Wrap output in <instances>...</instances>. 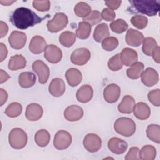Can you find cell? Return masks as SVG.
<instances>
[{
	"instance_id": "cell-39",
	"label": "cell",
	"mask_w": 160,
	"mask_h": 160,
	"mask_svg": "<svg viewBox=\"0 0 160 160\" xmlns=\"http://www.w3.org/2000/svg\"><path fill=\"white\" fill-rule=\"evenodd\" d=\"M102 21L101 14L98 11H92L90 14L83 18V21L89 23L91 26L96 25Z\"/></svg>"
},
{
	"instance_id": "cell-9",
	"label": "cell",
	"mask_w": 160,
	"mask_h": 160,
	"mask_svg": "<svg viewBox=\"0 0 160 160\" xmlns=\"http://www.w3.org/2000/svg\"><path fill=\"white\" fill-rule=\"evenodd\" d=\"M32 68L38 74L39 82L41 84L46 83L49 76V69L48 66L43 61L37 60L33 62Z\"/></svg>"
},
{
	"instance_id": "cell-29",
	"label": "cell",
	"mask_w": 160,
	"mask_h": 160,
	"mask_svg": "<svg viewBox=\"0 0 160 160\" xmlns=\"http://www.w3.org/2000/svg\"><path fill=\"white\" fill-rule=\"evenodd\" d=\"M50 134L46 129H41L36 132L34 136L36 143L40 147H45L49 142Z\"/></svg>"
},
{
	"instance_id": "cell-34",
	"label": "cell",
	"mask_w": 160,
	"mask_h": 160,
	"mask_svg": "<svg viewBox=\"0 0 160 160\" xmlns=\"http://www.w3.org/2000/svg\"><path fill=\"white\" fill-rule=\"evenodd\" d=\"M74 13L81 18H86L91 12V6L85 2H79L74 7Z\"/></svg>"
},
{
	"instance_id": "cell-40",
	"label": "cell",
	"mask_w": 160,
	"mask_h": 160,
	"mask_svg": "<svg viewBox=\"0 0 160 160\" xmlns=\"http://www.w3.org/2000/svg\"><path fill=\"white\" fill-rule=\"evenodd\" d=\"M108 66L111 70L114 71L121 69L122 67V63L121 59L120 54H117L111 57L108 61Z\"/></svg>"
},
{
	"instance_id": "cell-33",
	"label": "cell",
	"mask_w": 160,
	"mask_h": 160,
	"mask_svg": "<svg viewBox=\"0 0 160 160\" xmlns=\"http://www.w3.org/2000/svg\"><path fill=\"white\" fill-rule=\"evenodd\" d=\"M59 40L61 45L66 48H69L75 42L76 35L72 32L65 31L61 34Z\"/></svg>"
},
{
	"instance_id": "cell-3",
	"label": "cell",
	"mask_w": 160,
	"mask_h": 160,
	"mask_svg": "<svg viewBox=\"0 0 160 160\" xmlns=\"http://www.w3.org/2000/svg\"><path fill=\"white\" fill-rule=\"evenodd\" d=\"M114 128L118 134L129 137L133 135L136 131V124L131 118L121 117L115 121Z\"/></svg>"
},
{
	"instance_id": "cell-8",
	"label": "cell",
	"mask_w": 160,
	"mask_h": 160,
	"mask_svg": "<svg viewBox=\"0 0 160 160\" xmlns=\"http://www.w3.org/2000/svg\"><path fill=\"white\" fill-rule=\"evenodd\" d=\"M83 145L85 149L90 152H97L101 146V139L96 134H88L84 138Z\"/></svg>"
},
{
	"instance_id": "cell-44",
	"label": "cell",
	"mask_w": 160,
	"mask_h": 160,
	"mask_svg": "<svg viewBox=\"0 0 160 160\" xmlns=\"http://www.w3.org/2000/svg\"><path fill=\"white\" fill-rule=\"evenodd\" d=\"M101 16L104 20L107 21H111L114 19L116 17V13L114 10H112L109 8H104L102 11Z\"/></svg>"
},
{
	"instance_id": "cell-15",
	"label": "cell",
	"mask_w": 160,
	"mask_h": 160,
	"mask_svg": "<svg viewBox=\"0 0 160 160\" xmlns=\"http://www.w3.org/2000/svg\"><path fill=\"white\" fill-rule=\"evenodd\" d=\"M144 40V36L142 32L130 28L126 34V43L132 47L139 46Z\"/></svg>"
},
{
	"instance_id": "cell-14",
	"label": "cell",
	"mask_w": 160,
	"mask_h": 160,
	"mask_svg": "<svg viewBox=\"0 0 160 160\" xmlns=\"http://www.w3.org/2000/svg\"><path fill=\"white\" fill-rule=\"evenodd\" d=\"M108 146V148L112 152L116 154H121L126 151L128 145L125 141L120 138L114 137L109 140Z\"/></svg>"
},
{
	"instance_id": "cell-12",
	"label": "cell",
	"mask_w": 160,
	"mask_h": 160,
	"mask_svg": "<svg viewBox=\"0 0 160 160\" xmlns=\"http://www.w3.org/2000/svg\"><path fill=\"white\" fill-rule=\"evenodd\" d=\"M121 94V89L116 84H110L104 89L103 96L106 101L109 103L116 102Z\"/></svg>"
},
{
	"instance_id": "cell-42",
	"label": "cell",
	"mask_w": 160,
	"mask_h": 160,
	"mask_svg": "<svg viewBox=\"0 0 160 160\" xmlns=\"http://www.w3.org/2000/svg\"><path fill=\"white\" fill-rule=\"evenodd\" d=\"M148 99L154 106H160V90L159 89H154L149 92L148 95Z\"/></svg>"
},
{
	"instance_id": "cell-45",
	"label": "cell",
	"mask_w": 160,
	"mask_h": 160,
	"mask_svg": "<svg viewBox=\"0 0 160 160\" xmlns=\"http://www.w3.org/2000/svg\"><path fill=\"white\" fill-rule=\"evenodd\" d=\"M139 148L138 147H132L125 157L126 160H136L139 159L138 152Z\"/></svg>"
},
{
	"instance_id": "cell-49",
	"label": "cell",
	"mask_w": 160,
	"mask_h": 160,
	"mask_svg": "<svg viewBox=\"0 0 160 160\" xmlns=\"http://www.w3.org/2000/svg\"><path fill=\"white\" fill-rule=\"evenodd\" d=\"M159 49H160V48L158 46L156 48H155L154 49V50L152 52V54H151V56H152L154 60L157 63H159V62H160V58H159V51L160 50Z\"/></svg>"
},
{
	"instance_id": "cell-47",
	"label": "cell",
	"mask_w": 160,
	"mask_h": 160,
	"mask_svg": "<svg viewBox=\"0 0 160 160\" xmlns=\"http://www.w3.org/2000/svg\"><path fill=\"white\" fill-rule=\"evenodd\" d=\"M0 38H2L4 37L8 31V26L6 23L3 21L0 22Z\"/></svg>"
},
{
	"instance_id": "cell-52",
	"label": "cell",
	"mask_w": 160,
	"mask_h": 160,
	"mask_svg": "<svg viewBox=\"0 0 160 160\" xmlns=\"http://www.w3.org/2000/svg\"><path fill=\"white\" fill-rule=\"evenodd\" d=\"M14 2L15 1H0V3L4 6H9Z\"/></svg>"
},
{
	"instance_id": "cell-51",
	"label": "cell",
	"mask_w": 160,
	"mask_h": 160,
	"mask_svg": "<svg viewBox=\"0 0 160 160\" xmlns=\"http://www.w3.org/2000/svg\"><path fill=\"white\" fill-rule=\"evenodd\" d=\"M0 73H1V79H0V83L2 84L4 82L6 81L9 78H10V76L8 75V74L3 71L2 69L0 70Z\"/></svg>"
},
{
	"instance_id": "cell-48",
	"label": "cell",
	"mask_w": 160,
	"mask_h": 160,
	"mask_svg": "<svg viewBox=\"0 0 160 160\" xmlns=\"http://www.w3.org/2000/svg\"><path fill=\"white\" fill-rule=\"evenodd\" d=\"M0 48H1V59L0 61L2 62L6 58L8 54V49L7 47L2 42L0 43Z\"/></svg>"
},
{
	"instance_id": "cell-22",
	"label": "cell",
	"mask_w": 160,
	"mask_h": 160,
	"mask_svg": "<svg viewBox=\"0 0 160 160\" xmlns=\"http://www.w3.org/2000/svg\"><path fill=\"white\" fill-rule=\"evenodd\" d=\"M132 111L134 116L141 120L148 119L151 114L150 108L147 104L143 102H139L135 104Z\"/></svg>"
},
{
	"instance_id": "cell-4",
	"label": "cell",
	"mask_w": 160,
	"mask_h": 160,
	"mask_svg": "<svg viewBox=\"0 0 160 160\" xmlns=\"http://www.w3.org/2000/svg\"><path fill=\"white\" fill-rule=\"evenodd\" d=\"M9 142L12 148L16 149L23 148L27 143L28 136L26 132L19 128L12 129L9 134Z\"/></svg>"
},
{
	"instance_id": "cell-17",
	"label": "cell",
	"mask_w": 160,
	"mask_h": 160,
	"mask_svg": "<svg viewBox=\"0 0 160 160\" xmlns=\"http://www.w3.org/2000/svg\"><path fill=\"white\" fill-rule=\"evenodd\" d=\"M83 114L82 108L76 105H71L67 107L64 112V118L69 121H78L83 116Z\"/></svg>"
},
{
	"instance_id": "cell-11",
	"label": "cell",
	"mask_w": 160,
	"mask_h": 160,
	"mask_svg": "<svg viewBox=\"0 0 160 160\" xmlns=\"http://www.w3.org/2000/svg\"><path fill=\"white\" fill-rule=\"evenodd\" d=\"M26 35L21 31H13L8 38L11 47L15 49H22L26 42Z\"/></svg>"
},
{
	"instance_id": "cell-23",
	"label": "cell",
	"mask_w": 160,
	"mask_h": 160,
	"mask_svg": "<svg viewBox=\"0 0 160 160\" xmlns=\"http://www.w3.org/2000/svg\"><path fill=\"white\" fill-rule=\"evenodd\" d=\"M66 78L68 84L75 87L78 86L82 81V74L81 71L76 68H70L66 72Z\"/></svg>"
},
{
	"instance_id": "cell-6",
	"label": "cell",
	"mask_w": 160,
	"mask_h": 160,
	"mask_svg": "<svg viewBox=\"0 0 160 160\" xmlns=\"http://www.w3.org/2000/svg\"><path fill=\"white\" fill-rule=\"evenodd\" d=\"M72 142L71 135L67 131L60 130L56 132L54 138V146L59 150L68 148Z\"/></svg>"
},
{
	"instance_id": "cell-19",
	"label": "cell",
	"mask_w": 160,
	"mask_h": 160,
	"mask_svg": "<svg viewBox=\"0 0 160 160\" xmlns=\"http://www.w3.org/2000/svg\"><path fill=\"white\" fill-rule=\"evenodd\" d=\"M46 46V41L42 36H35L30 41L29 49L34 54H40L45 50Z\"/></svg>"
},
{
	"instance_id": "cell-43",
	"label": "cell",
	"mask_w": 160,
	"mask_h": 160,
	"mask_svg": "<svg viewBox=\"0 0 160 160\" xmlns=\"http://www.w3.org/2000/svg\"><path fill=\"white\" fill-rule=\"evenodd\" d=\"M32 5L34 8L39 11H48L50 8V1L48 0L34 1L32 2Z\"/></svg>"
},
{
	"instance_id": "cell-18",
	"label": "cell",
	"mask_w": 160,
	"mask_h": 160,
	"mask_svg": "<svg viewBox=\"0 0 160 160\" xmlns=\"http://www.w3.org/2000/svg\"><path fill=\"white\" fill-rule=\"evenodd\" d=\"M65 90V83L61 78H54L49 84V92L54 97L61 96L64 93Z\"/></svg>"
},
{
	"instance_id": "cell-13",
	"label": "cell",
	"mask_w": 160,
	"mask_h": 160,
	"mask_svg": "<svg viewBox=\"0 0 160 160\" xmlns=\"http://www.w3.org/2000/svg\"><path fill=\"white\" fill-rule=\"evenodd\" d=\"M141 81L142 83L148 86L151 87L158 83L159 81L158 72L152 68H148L141 74Z\"/></svg>"
},
{
	"instance_id": "cell-10",
	"label": "cell",
	"mask_w": 160,
	"mask_h": 160,
	"mask_svg": "<svg viewBox=\"0 0 160 160\" xmlns=\"http://www.w3.org/2000/svg\"><path fill=\"white\" fill-rule=\"evenodd\" d=\"M44 58L51 63L59 62L62 56L61 50L54 44L48 45L44 50Z\"/></svg>"
},
{
	"instance_id": "cell-7",
	"label": "cell",
	"mask_w": 160,
	"mask_h": 160,
	"mask_svg": "<svg viewBox=\"0 0 160 160\" xmlns=\"http://www.w3.org/2000/svg\"><path fill=\"white\" fill-rule=\"evenodd\" d=\"M90 58V51L86 48H81L72 51L71 55V61L76 65L82 66L87 63Z\"/></svg>"
},
{
	"instance_id": "cell-26",
	"label": "cell",
	"mask_w": 160,
	"mask_h": 160,
	"mask_svg": "<svg viewBox=\"0 0 160 160\" xmlns=\"http://www.w3.org/2000/svg\"><path fill=\"white\" fill-rule=\"evenodd\" d=\"M109 36V28L108 24L105 23H102L98 25L95 28L93 34V38L98 42H102V41L108 38Z\"/></svg>"
},
{
	"instance_id": "cell-38",
	"label": "cell",
	"mask_w": 160,
	"mask_h": 160,
	"mask_svg": "<svg viewBox=\"0 0 160 160\" xmlns=\"http://www.w3.org/2000/svg\"><path fill=\"white\" fill-rule=\"evenodd\" d=\"M131 24L139 29H142L146 27L148 19L146 17L142 15H135L131 19Z\"/></svg>"
},
{
	"instance_id": "cell-41",
	"label": "cell",
	"mask_w": 160,
	"mask_h": 160,
	"mask_svg": "<svg viewBox=\"0 0 160 160\" xmlns=\"http://www.w3.org/2000/svg\"><path fill=\"white\" fill-rule=\"evenodd\" d=\"M118 44L119 41L115 37H108L102 42V48L108 51L114 50L118 47Z\"/></svg>"
},
{
	"instance_id": "cell-37",
	"label": "cell",
	"mask_w": 160,
	"mask_h": 160,
	"mask_svg": "<svg viewBox=\"0 0 160 160\" xmlns=\"http://www.w3.org/2000/svg\"><path fill=\"white\" fill-rule=\"evenodd\" d=\"M110 28L113 32L118 34H121L127 30L128 24L124 20L118 19L110 24Z\"/></svg>"
},
{
	"instance_id": "cell-36",
	"label": "cell",
	"mask_w": 160,
	"mask_h": 160,
	"mask_svg": "<svg viewBox=\"0 0 160 160\" xmlns=\"http://www.w3.org/2000/svg\"><path fill=\"white\" fill-rule=\"evenodd\" d=\"M142 42V50L143 52L147 56H151L152 51L158 46L157 42L154 38L151 37H147L144 39Z\"/></svg>"
},
{
	"instance_id": "cell-31",
	"label": "cell",
	"mask_w": 160,
	"mask_h": 160,
	"mask_svg": "<svg viewBox=\"0 0 160 160\" xmlns=\"http://www.w3.org/2000/svg\"><path fill=\"white\" fill-rule=\"evenodd\" d=\"M91 30V26L84 21L79 23L78 28L76 31V35L81 39H85L89 38Z\"/></svg>"
},
{
	"instance_id": "cell-21",
	"label": "cell",
	"mask_w": 160,
	"mask_h": 160,
	"mask_svg": "<svg viewBox=\"0 0 160 160\" xmlns=\"http://www.w3.org/2000/svg\"><path fill=\"white\" fill-rule=\"evenodd\" d=\"M92 88L88 84L83 85L80 87L76 92V98L78 101L82 103L89 102L92 99Z\"/></svg>"
},
{
	"instance_id": "cell-5",
	"label": "cell",
	"mask_w": 160,
	"mask_h": 160,
	"mask_svg": "<svg viewBox=\"0 0 160 160\" xmlns=\"http://www.w3.org/2000/svg\"><path fill=\"white\" fill-rule=\"evenodd\" d=\"M68 23V16L63 12H58L52 19L48 21L47 28L51 32H58L66 27Z\"/></svg>"
},
{
	"instance_id": "cell-35",
	"label": "cell",
	"mask_w": 160,
	"mask_h": 160,
	"mask_svg": "<svg viewBox=\"0 0 160 160\" xmlns=\"http://www.w3.org/2000/svg\"><path fill=\"white\" fill-rule=\"evenodd\" d=\"M22 108L20 103L14 102L9 104L6 108L4 113L10 118H16L19 116L22 112Z\"/></svg>"
},
{
	"instance_id": "cell-20",
	"label": "cell",
	"mask_w": 160,
	"mask_h": 160,
	"mask_svg": "<svg viewBox=\"0 0 160 160\" xmlns=\"http://www.w3.org/2000/svg\"><path fill=\"white\" fill-rule=\"evenodd\" d=\"M121 59L122 64L126 66H130L134 62H137L138 56L137 52L131 48H124L121 54Z\"/></svg>"
},
{
	"instance_id": "cell-16",
	"label": "cell",
	"mask_w": 160,
	"mask_h": 160,
	"mask_svg": "<svg viewBox=\"0 0 160 160\" xmlns=\"http://www.w3.org/2000/svg\"><path fill=\"white\" fill-rule=\"evenodd\" d=\"M43 114L42 108L38 104L31 103L27 106L26 109V118L31 121L39 119Z\"/></svg>"
},
{
	"instance_id": "cell-30",
	"label": "cell",
	"mask_w": 160,
	"mask_h": 160,
	"mask_svg": "<svg viewBox=\"0 0 160 160\" xmlns=\"http://www.w3.org/2000/svg\"><path fill=\"white\" fill-rule=\"evenodd\" d=\"M139 158L142 160H153L156 158V148L151 145L143 146L139 151Z\"/></svg>"
},
{
	"instance_id": "cell-32",
	"label": "cell",
	"mask_w": 160,
	"mask_h": 160,
	"mask_svg": "<svg viewBox=\"0 0 160 160\" xmlns=\"http://www.w3.org/2000/svg\"><path fill=\"white\" fill-rule=\"evenodd\" d=\"M146 134L148 138L156 142H160V127L158 124H150L146 129Z\"/></svg>"
},
{
	"instance_id": "cell-1",
	"label": "cell",
	"mask_w": 160,
	"mask_h": 160,
	"mask_svg": "<svg viewBox=\"0 0 160 160\" xmlns=\"http://www.w3.org/2000/svg\"><path fill=\"white\" fill-rule=\"evenodd\" d=\"M43 18L38 16L32 10L21 7L17 8L10 18L11 23L19 29H26L29 27L40 23Z\"/></svg>"
},
{
	"instance_id": "cell-24",
	"label": "cell",
	"mask_w": 160,
	"mask_h": 160,
	"mask_svg": "<svg viewBox=\"0 0 160 160\" xmlns=\"http://www.w3.org/2000/svg\"><path fill=\"white\" fill-rule=\"evenodd\" d=\"M135 105V100L129 96L126 95L123 97L122 101L118 105V110L120 112L124 114H130L132 112Z\"/></svg>"
},
{
	"instance_id": "cell-50",
	"label": "cell",
	"mask_w": 160,
	"mask_h": 160,
	"mask_svg": "<svg viewBox=\"0 0 160 160\" xmlns=\"http://www.w3.org/2000/svg\"><path fill=\"white\" fill-rule=\"evenodd\" d=\"M0 96H1V103H0V106H2L7 101L8 99V93L7 92L4 90L2 88L0 89Z\"/></svg>"
},
{
	"instance_id": "cell-28",
	"label": "cell",
	"mask_w": 160,
	"mask_h": 160,
	"mask_svg": "<svg viewBox=\"0 0 160 160\" xmlns=\"http://www.w3.org/2000/svg\"><path fill=\"white\" fill-rule=\"evenodd\" d=\"M144 64L141 62H136L132 64L129 68L127 69L126 74L128 78L132 79L139 78L144 69Z\"/></svg>"
},
{
	"instance_id": "cell-46",
	"label": "cell",
	"mask_w": 160,
	"mask_h": 160,
	"mask_svg": "<svg viewBox=\"0 0 160 160\" xmlns=\"http://www.w3.org/2000/svg\"><path fill=\"white\" fill-rule=\"evenodd\" d=\"M121 2H122L121 1H105V4H106V6H108L109 8V9H111L112 10L118 9L120 6Z\"/></svg>"
},
{
	"instance_id": "cell-2",
	"label": "cell",
	"mask_w": 160,
	"mask_h": 160,
	"mask_svg": "<svg viewBox=\"0 0 160 160\" xmlns=\"http://www.w3.org/2000/svg\"><path fill=\"white\" fill-rule=\"evenodd\" d=\"M133 12H140L149 16H156L159 10V2L155 0H131L129 1Z\"/></svg>"
},
{
	"instance_id": "cell-27",
	"label": "cell",
	"mask_w": 160,
	"mask_h": 160,
	"mask_svg": "<svg viewBox=\"0 0 160 160\" xmlns=\"http://www.w3.org/2000/svg\"><path fill=\"white\" fill-rule=\"evenodd\" d=\"M26 64V60L21 54L12 56L8 62V68L11 71L23 69Z\"/></svg>"
},
{
	"instance_id": "cell-25",
	"label": "cell",
	"mask_w": 160,
	"mask_h": 160,
	"mask_svg": "<svg viewBox=\"0 0 160 160\" xmlns=\"http://www.w3.org/2000/svg\"><path fill=\"white\" fill-rule=\"evenodd\" d=\"M19 84L23 88L32 87L36 82V76L31 72H23L21 73L18 78Z\"/></svg>"
}]
</instances>
